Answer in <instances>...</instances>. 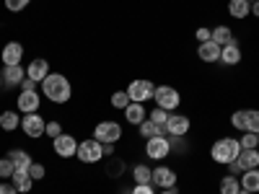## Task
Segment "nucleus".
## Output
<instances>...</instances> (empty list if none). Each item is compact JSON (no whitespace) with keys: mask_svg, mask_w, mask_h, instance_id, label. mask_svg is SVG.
<instances>
[{"mask_svg":"<svg viewBox=\"0 0 259 194\" xmlns=\"http://www.w3.org/2000/svg\"><path fill=\"white\" fill-rule=\"evenodd\" d=\"M41 93H45L52 104H68L73 96V85L62 73H50L41 80Z\"/></svg>","mask_w":259,"mask_h":194,"instance_id":"1","label":"nucleus"},{"mask_svg":"<svg viewBox=\"0 0 259 194\" xmlns=\"http://www.w3.org/2000/svg\"><path fill=\"white\" fill-rule=\"evenodd\" d=\"M239 156H241V142L233 140V137H221V140H215L212 148H210V158L215 163H221V166H228Z\"/></svg>","mask_w":259,"mask_h":194,"instance_id":"2","label":"nucleus"},{"mask_svg":"<svg viewBox=\"0 0 259 194\" xmlns=\"http://www.w3.org/2000/svg\"><path fill=\"white\" fill-rule=\"evenodd\" d=\"M75 158L80 161V163H99L101 158H104V145L96 140V137H91V140H80L78 142V153H75Z\"/></svg>","mask_w":259,"mask_h":194,"instance_id":"3","label":"nucleus"},{"mask_svg":"<svg viewBox=\"0 0 259 194\" xmlns=\"http://www.w3.org/2000/svg\"><path fill=\"white\" fill-rule=\"evenodd\" d=\"M94 137H96L99 142H112V145H117V142L122 140V124L114 122V119H104V122H99V124L94 127Z\"/></svg>","mask_w":259,"mask_h":194,"instance_id":"4","label":"nucleus"},{"mask_svg":"<svg viewBox=\"0 0 259 194\" xmlns=\"http://www.w3.org/2000/svg\"><path fill=\"white\" fill-rule=\"evenodd\" d=\"M156 93V85L150 83L148 78H135L133 83L127 85V96L130 101H135V104H145L148 99H153Z\"/></svg>","mask_w":259,"mask_h":194,"instance_id":"5","label":"nucleus"},{"mask_svg":"<svg viewBox=\"0 0 259 194\" xmlns=\"http://www.w3.org/2000/svg\"><path fill=\"white\" fill-rule=\"evenodd\" d=\"M153 99H156V104L161 106V109H166L168 114L174 112V109H179V104H182L179 91H177V88H171V85H156Z\"/></svg>","mask_w":259,"mask_h":194,"instance_id":"6","label":"nucleus"},{"mask_svg":"<svg viewBox=\"0 0 259 194\" xmlns=\"http://www.w3.org/2000/svg\"><path fill=\"white\" fill-rule=\"evenodd\" d=\"M168 153H171V140L166 135H156V137L145 140V156L150 161H163L168 158Z\"/></svg>","mask_w":259,"mask_h":194,"instance_id":"7","label":"nucleus"},{"mask_svg":"<svg viewBox=\"0 0 259 194\" xmlns=\"http://www.w3.org/2000/svg\"><path fill=\"white\" fill-rule=\"evenodd\" d=\"M21 129H24V135H26V137L36 140V137L45 135L47 122H45V117H41L39 112H34V114H24V117H21Z\"/></svg>","mask_w":259,"mask_h":194,"instance_id":"8","label":"nucleus"},{"mask_svg":"<svg viewBox=\"0 0 259 194\" xmlns=\"http://www.w3.org/2000/svg\"><path fill=\"white\" fill-rule=\"evenodd\" d=\"M52 150H55L60 158H73L78 153V140L73 135H68V132H62L60 137L52 140Z\"/></svg>","mask_w":259,"mask_h":194,"instance_id":"9","label":"nucleus"},{"mask_svg":"<svg viewBox=\"0 0 259 194\" xmlns=\"http://www.w3.org/2000/svg\"><path fill=\"white\" fill-rule=\"evenodd\" d=\"M153 186H161V189H174L177 186V171L168 168V166H156L153 168Z\"/></svg>","mask_w":259,"mask_h":194,"instance_id":"10","label":"nucleus"},{"mask_svg":"<svg viewBox=\"0 0 259 194\" xmlns=\"http://www.w3.org/2000/svg\"><path fill=\"white\" fill-rule=\"evenodd\" d=\"M16 106H18L21 114H34V112H39L41 99H39L36 91H21L18 99H16Z\"/></svg>","mask_w":259,"mask_h":194,"instance_id":"11","label":"nucleus"},{"mask_svg":"<svg viewBox=\"0 0 259 194\" xmlns=\"http://www.w3.org/2000/svg\"><path fill=\"white\" fill-rule=\"evenodd\" d=\"M192 127V119L184 117V114H168V122H166V132L174 135V137H184Z\"/></svg>","mask_w":259,"mask_h":194,"instance_id":"12","label":"nucleus"},{"mask_svg":"<svg viewBox=\"0 0 259 194\" xmlns=\"http://www.w3.org/2000/svg\"><path fill=\"white\" fill-rule=\"evenodd\" d=\"M50 73H52V70H50V62H47V57H34V60L29 62V68H26V78L36 80L39 85H41V80H45Z\"/></svg>","mask_w":259,"mask_h":194,"instance_id":"13","label":"nucleus"},{"mask_svg":"<svg viewBox=\"0 0 259 194\" xmlns=\"http://www.w3.org/2000/svg\"><path fill=\"white\" fill-rule=\"evenodd\" d=\"M21 57H24V44H21V41H8V44L0 50L3 65H21Z\"/></svg>","mask_w":259,"mask_h":194,"instance_id":"14","label":"nucleus"},{"mask_svg":"<svg viewBox=\"0 0 259 194\" xmlns=\"http://www.w3.org/2000/svg\"><path fill=\"white\" fill-rule=\"evenodd\" d=\"M0 78H3L6 88H11V85H21L26 78V70L21 68V65H3V73H0Z\"/></svg>","mask_w":259,"mask_h":194,"instance_id":"15","label":"nucleus"},{"mask_svg":"<svg viewBox=\"0 0 259 194\" xmlns=\"http://www.w3.org/2000/svg\"><path fill=\"white\" fill-rule=\"evenodd\" d=\"M221 52H223V47L215 44L212 39L210 41H202V44L197 47V57L202 62H221Z\"/></svg>","mask_w":259,"mask_h":194,"instance_id":"16","label":"nucleus"},{"mask_svg":"<svg viewBox=\"0 0 259 194\" xmlns=\"http://www.w3.org/2000/svg\"><path fill=\"white\" fill-rule=\"evenodd\" d=\"M124 119L127 124H133V127H140L145 119H148V112H145V104H135V101H130V106L124 109Z\"/></svg>","mask_w":259,"mask_h":194,"instance_id":"17","label":"nucleus"},{"mask_svg":"<svg viewBox=\"0 0 259 194\" xmlns=\"http://www.w3.org/2000/svg\"><path fill=\"white\" fill-rule=\"evenodd\" d=\"M11 184L18 189V194H29L34 189V179L29 176V171H16L11 176Z\"/></svg>","mask_w":259,"mask_h":194,"instance_id":"18","label":"nucleus"},{"mask_svg":"<svg viewBox=\"0 0 259 194\" xmlns=\"http://www.w3.org/2000/svg\"><path fill=\"white\" fill-rule=\"evenodd\" d=\"M8 158L13 161V166H16V171H29L31 168V156L26 153V150H21V148H13L11 153H8Z\"/></svg>","mask_w":259,"mask_h":194,"instance_id":"19","label":"nucleus"},{"mask_svg":"<svg viewBox=\"0 0 259 194\" xmlns=\"http://www.w3.org/2000/svg\"><path fill=\"white\" fill-rule=\"evenodd\" d=\"M221 62H226V65H239L241 62V47H239V41H231V44L223 47Z\"/></svg>","mask_w":259,"mask_h":194,"instance_id":"20","label":"nucleus"},{"mask_svg":"<svg viewBox=\"0 0 259 194\" xmlns=\"http://www.w3.org/2000/svg\"><path fill=\"white\" fill-rule=\"evenodd\" d=\"M228 13L241 21V18L251 16V3L249 0H228Z\"/></svg>","mask_w":259,"mask_h":194,"instance_id":"21","label":"nucleus"},{"mask_svg":"<svg viewBox=\"0 0 259 194\" xmlns=\"http://www.w3.org/2000/svg\"><path fill=\"white\" fill-rule=\"evenodd\" d=\"M239 181H241V189H246V191H254V194H259V168L244 171Z\"/></svg>","mask_w":259,"mask_h":194,"instance_id":"22","label":"nucleus"},{"mask_svg":"<svg viewBox=\"0 0 259 194\" xmlns=\"http://www.w3.org/2000/svg\"><path fill=\"white\" fill-rule=\"evenodd\" d=\"M138 132H140V137H143V140H150V137H156V135H166V127H158L156 122L145 119V122L138 127Z\"/></svg>","mask_w":259,"mask_h":194,"instance_id":"23","label":"nucleus"},{"mask_svg":"<svg viewBox=\"0 0 259 194\" xmlns=\"http://www.w3.org/2000/svg\"><path fill=\"white\" fill-rule=\"evenodd\" d=\"M133 181L135 184H150V181H153V168L145 166V163H138L133 168Z\"/></svg>","mask_w":259,"mask_h":194,"instance_id":"24","label":"nucleus"},{"mask_svg":"<svg viewBox=\"0 0 259 194\" xmlns=\"http://www.w3.org/2000/svg\"><path fill=\"white\" fill-rule=\"evenodd\" d=\"M212 41H215V44H221V47H226V44H231V41H236V39H233V31L221 24V26L212 29Z\"/></svg>","mask_w":259,"mask_h":194,"instance_id":"25","label":"nucleus"},{"mask_svg":"<svg viewBox=\"0 0 259 194\" xmlns=\"http://www.w3.org/2000/svg\"><path fill=\"white\" fill-rule=\"evenodd\" d=\"M0 127L6 129V132H13V129L21 127V114L18 112H3L0 114Z\"/></svg>","mask_w":259,"mask_h":194,"instance_id":"26","label":"nucleus"},{"mask_svg":"<svg viewBox=\"0 0 259 194\" xmlns=\"http://www.w3.org/2000/svg\"><path fill=\"white\" fill-rule=\"evenodd\" d=\"M239 163H241V168H244V171L259 168V150H241Z\"/></svg>","mask_w":259,"mask_h":194,"instance_id":"27","label":"nucleus"},{"mask_svg":"<svg viewBox=\"0 0 259 194\" xmlns=\"http://www.w3.org/2000/svg\"><path fill=\"white\" fill-rule=\"evenodd\" d=\"M241 191V181H239V176H223L221 179V194H239Z\"/></svg>","mask_w":259,"mask_h":194,"instance_id":"28","label":"nucleus"},{"mask_svg":"<svg viewBox=\"0 0 259 194\" xmlns=\"http://www.w3.org/2000/svg\"><path fill=\"white\" fill-rule=\"evenodd\" d=\"M16 174V166L13 161L6 156V158H0V181H11V176Z\"/></svg>","mask_w":259,"mask_h":194,"instance_id":"29","label":"nucleus"},{"mask_svg":"<svg viewBox=\"0 0 259 194\" xmlns=\"http://www.w3.org/2000/svg\"><path fill=\"white\" fill-rule=\"evenodd\" d=\"M246 132L259 135V109H246Z\"/></svg>","mask_w":259,"mask_h":194,"instance_id":"30","label":"nucleus"},{"mask_svg":"<svg viewBox=\"0 0 259 194\" xmlns=\"http://www.w3.org/2000/svg\"><path fill=\"white\" fill-rule=\"evenodd\" d=\"M239 142H241V150H256L259 148V135L256 132H244V137Z\"/></svg>","mask_w":259,"mask_h":194,"instance_id":"31","label":"nucleus"},{"mask_svg":"<svg viewBox=\"0 0 259 194\" xmlns=\"http://www.w3.org/2000/svg\"><path fill=\"white\" fill-rule=\"evenodd\" d=\"M112 106L114 109H127L130 106V96H127V91H117V93H112Z\"/></svg>","mask_w":259,"mask_h":194,"instance_id":"32","label":"nucleus"},{"mask_svg":"<svg viewBox=\"0 0 259 194\" xmlns=\"http://www.w3.org/2000/svg\"><path fill=\"white\" fill-rule=\"evenodd\" d=\"M231 124H233L236 129H241V132H246V109L233 112V114H231Z\"/></svg>","mask_w":259,"mask_h":194,"instance_id":"33","label":"nucleus"},{"mask_svg":"<svg viewBox=\"0 0 259 194\" xmlns=\"http://www.w3.org/2000/svg\"><path fill=\"white\" fill-rule=\"evenodd\" d=\"M150 122H156L158 127H166V122H168V112L166 109H161V106H156L153 112H150V117H148Z\"/></svg>","mask_w":259,"mask_h":194,"instance_id":"34","label":"nucleus"},{"mask_svg":"<svg viewBox=\"0 0 259 194\" xmlns=\"http://www.w3.org/2000/svg\"><path fill=\"white\" fill-rule=\"evenodd\" d=\"M122 171H124V163H122L119 158H112L109 163H106V174H109V176H114V179L122 174Z\"/></svg>","mask_w":259,"mask_h":194,"instance_id":"35","label":"nucleus"},{"mask_svg":"<svg viewBox=\"0 0 259 194\" xmlns=\"http://www.w3.org/2000/svg\"><path fill=\"white\" fill-rule=\"evenodd\" d=\"M29 3H31V0H6V11H11V13H21V11H26Z\"/></svg>","mask_w":259,"mask_h":194,"instance_id":"36","label":"nucleus"},{"mask_svg":"<svg viewBox=\"0 0 259 194\" xmlns=\"http://www.w3.org/2000/svg\"><path fill=\"white\" fill-rule=\"evenodd\" d=\"M29 176L34 179V181H41L47 176V168L41 166V163H31V168H29Z\"/></svg>","mask_w":259,"mask_h":194,"instance_id":"37","label":"nucleus"},{"mask_svg":"<svg viewBox=\"0 0 259 194\" xmlns=\"http://www.w3.org/2000/svg\"><path fill=\"white\" fill-rule=\"evenodd\" d=\"M45 135H47V137H52V140H55V137H60V135H62V124H60L57 119H55V122H47Z\"/></svg>","mask_w":259,"mask_h":194,"instance_id":"38","label":"nucleus"},{"mask_svg":"<svg viewBox=\"0 0 259 194\" xmlns=\"http://www.w3.org/2000/svg\"><path fill=\"white\" fill-rule=\"evenodd\" d=\"M194 39H197L200 44H202V41H210V39H212V31H210L207 26H200V29H197V34H194Z\"/></svg>","mask_w":259,"mask_h":194,"instance_id":"39","label":"nucleus"},{"mask_svg":"<svg viewBox=\"0 0 259 194\" xmlns=\"http://www.w3.org/2000/svg\"><path fill=\"white\" fill-rule=\"evenodd\" d=\"M130 194H156V191H153V184H135Z\"/></svg>","mask_w":259,"mask_h":194,"instance_id":"40","label":"nucleus"},{"mask_svg":"<svg viewBox=\"0 0 259 194\" xmlns=\"http://www.w3.org/2000/svg\"><path fill=\"white\" fill-rule=\"evenodd\" d=\"M228 174H231V176H241V174H244V168H241L239 158H236V161H231V163H228Z\"/></svg>","mask_w":259,"mask_h":194,"instance_id":"41","label":"nucleus"},{"mask_svg":"<svg viewBox=\"0 0 259 194\" xmlns=\"http://www.w3.org/2000/svg\"><path fill=\"white\" fill-rule=\"evenodd\" d=\"M36 85H39L36 80H31V78H24V83H21L18 88H21V91H36Z\"/></svg>","mask_w":259,"mask_h":194,"instance_id":"42","label":"nucleus"},{"mask_svg":"<svg viewBox=\"0 0 259 194\" xmlns=\"http://www.w3.org/2000/svg\"><path fill=\"white\" fill-rule=\"evenodd\" d=\"M0 194H18V189L11 181H0Z\"/></svg>","mask_w":259,"mask_h":194,"instance_id":"43","label":"nucleus"},{"mask_svg":"<svg viewBox=\"0 0 259 194\" xmlns=\"http://www.w3.org/2000/svg\"><path fill=\"white\" fill-rule=\"evenodd\" d=\"M251 13L259 18V0H254V3H251Z\"/></svg>","mask_w":259,"mask_h":194,"instance_id":"44","label":"nucleus"},{"mask_svg":"<svg viewBox=\"0 0 259 194\" xmlns=\"http://www.w3.org/2000/svg\"><path fill=\"white\" fill-rule=\"evenodd\" d=\"M161 194H179V191H177V186H174V189H161Z\"/></svg>","mask_w":259,"mask_h":194,"instance_id":"45","label":"nucleus"},{"mask_svg":"<svg viewBox=\"0 0 259 194\" xmlns=\"http://www.w3.org/2000/svg\"><path fill=\"white\" fill-rule=\"evenodd\" d=\"M239 194H254V191H246V189H241V191H239Z\"/></svg>","mask_w":259,"mask_h":194,"instance_id":"46","label":"nucleus"},{"mask_svg":"<svg viewBox=\"0 0 259 194\" xmlns=\"http://www.w3.org/2000/svg\"><path fill=\"white\" fill-rule=\"evenodd\" d=\"M249 3H254V0H249Z\"/></svg>","mask_w":259,"mask_h":194,"instance_id":"47","label":"nucleus"}]
</instances>
